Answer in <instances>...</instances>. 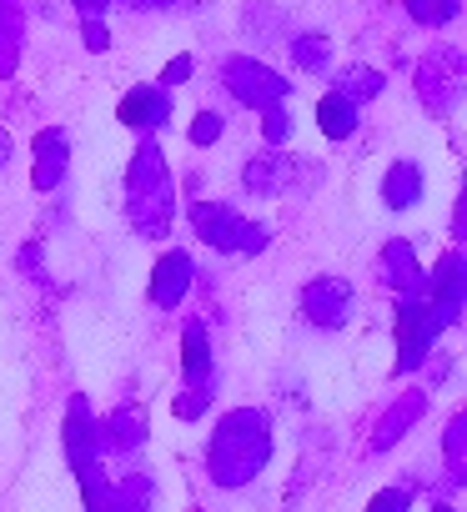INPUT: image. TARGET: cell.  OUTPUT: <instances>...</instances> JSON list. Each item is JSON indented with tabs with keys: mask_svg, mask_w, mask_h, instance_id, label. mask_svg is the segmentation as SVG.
Returning <instances> with one entry per match:
<instances>
[{
	"mask_svg": "<svg viewBox=\"0 0 467 512\" xmlns=\"http://www.w3.org/2000/svg\"><path fill=\"white\" fill-rule=\"evenodd\" d=\"M277 452V437H272V417L262 407H237V412H226L206 442V477L216 487H252L267 462Z\"/></svg>",
	"mask_w": 467,
	"mask_h": 512,
	"instance_id": "1",
	"label": "cell"
},
{
	"mask_svg": "<svg viewBox=\"0 0 467 512\" xmlns=\"http://www.w3.org/2000/svg\"><path fill=\"white\" fill-rule=\"evenodd\" d=\"M126 216L141 236H166L171 216H176V186H171V166L166 151L156 141H141L126 171Z\"/></svg>",
	"mask_w": 467,
	"mask_h": 512,
	"instance_id": "2",
	"label": "cell"
},
{
	"mask_svg": "<svg viewBox=\"0 0 467 512\" xmlns=\"http://www.w3.org/2000/svg\"><path fill=\"white\" fill-rule=\"evenodd\" d=\"M61 437H66V462H71L76 477H81L86 507H111V482H106V467H101L106 452H101L96 417H91V402H86V397H71L66 422H61Z\"/></svg>",
	"mask_w": 467,
	"mask_h": 512,
	"instance_id": "3",
	"label": "cell"
},
{
	"mask_svg": "<svg viewBox=\"0 0 467 512\" xmlns=\"http://www.w3.org/2000/svg\"><path fill=\"white\" fill-rule=\"evenodd\" d=\"M186 221H191L196 241H206L211 251H226V256H257L272 241L262 221H247L237 206H226V201H191Z\"/></svg>",
	"mask_w": 467,
	"mask_h": 512,
	"instance_id": "4",
	"label": "cell"
},
{
	"mask_svg": "<svg viewBox=\"0 0 467 512\" xmlns=\"http://www.w3.org/2000/svg\"><path fill=\"white\" fill-rule=\"evenodd\" d=\"M392 327H397V372H417L432 357V347H437L447 322H442V312L422 292H402Z\"/></svg>",
	"mask_w": 467,
	"mask_h": 512,
	"instance_id": "5",
	"label": "cell"
},
{
	"mask_svg": "<svg viewBox=\"0 0 467 512\" xmlns=\"http://www.w3.org/2000/svg\"><path fill=\"white\" fill-rule=\"evenodd\" d=\"M221 86L237 96L242 106H252V111H262V106H272V101H287V91H292V81L287 76H277L267 61H257V56H231V61H221Z\"/></svg>",
	"mask_w": 467,
	"mask_h": 512,
	"instance_id": "6",
	"label": "cell"
},
{
	"mask_svg": "<svg viewBox=\"0 0 467 512\" xmlns=\"http://www.w3.org/2000/svg\"><path fill=\"white\" fill-rule=\"evenodd\" d=\"M457 91H462V56L457 46H432L422 61H417V96L432 116H447L457 106Z\"/></svg>",
	"mask_w": 467,
	"mask_h": 512,
	"instance_id": "7",
	"label": "cell"
},
{
	"mask_svg": "<svg viewBox=\"0 0 467 512\" xmlns=\"http://www.w3.org/2000/svg\"><path fill=\"white\" fill-rule=\"evenodd\" d=\"M352 307H357V287H352L347 277H317V282L302 287V317H307L312 327H322V332L347 327Z\"/></svg>",
	"mask_w": 467,
	"mask_h": 512,
	"instance_id": "8",
	"label": "cell"
},
{
	"mask_svg": "<svg viewBox=\"0 0 467 512\" xmlns=\"http://www.w3.org/2000/svg\"><path fill=\"white\" fill-rule=\"evenodd\" d=\"M422 297L442 312L447 327L462 322V246H452L432 272H422Z\"/></svg>",
	"mask_w": 467,
	"mask_h": 512,
	"instance_id": "9",
	"label": "cell"
},
{
	"mask_svg": "<svg viewBox=\"0 0 467 512\" xmlns=\"http://www.w3.org/2000/svg\"><path fill=\"white\" fill-rule=\"evenodd\" d=\"M66 171H71V136L61 126L36 131V141H31V186L36 191H56L66 181Z\"/></svg>",
	"mask_w": 467,
	"mask_h": 512,
	"instance_id": "10",
	"label": "cell"
},
{
	"mask_svg": "<svg viewBox=\"0 0 467 512\" xmlns=\"http://www.w3.org/2000/svg\"><path fill=\"white\" fill-rule=\"evenodd\" d=\"M191 282H196V262L186 251H166L161 262H156V272H151V302L161 307V312H171V307H181L186 302V292H191Z\"/></svg>",
	"mask_w": 467,
	"mask_h": 512,
	"instance_id": "11",
	"label": "cell"
},
{
	"mask_svg": "<svg viewBox=\"0 0 467 512\" xmlns=\"http://www.w3.org/2000/svg\"><path fill=\"white\" fill-rule=\"evenodd\" d=\"M116 116H121V126H131V131H161V126L171 121V91H166V86H131V91L121 96Z\"/></svg>",
	"mask_w": 467,
	"mask_h": 512,
	"instance_id": "12",
	"label": "cell"
},
{
	"mask_svg": "<svg viewBox=\"0 0 467 512\" xmlns=\"http://www.w3.org/2000/svg\"><path fill=\"white\" fill-rule=\"evenodd\" d=\"M422 412H427V392H402V397L377 417V427H372V452H392V447L422 422Z\"/></svg>",
	"mask_w": 467,
	"mask_h": 512,
	"instance_id": "13",
	"label": "cell"
},
{
	"mask_svg": "<svg viewBox=\"0 0 467 512\" xmlns=\"http://www.w3.org/2000/svg\"><path fill=\"white\" fill-rule=\"evenodd\" d=\"M96 437H101V452H116V457L141 452V442H146V407L121 402V407L106 417V427H96Z\"/></svg>",
	"mask_w": 467,
	"mask_h": 512,
	"instance_id": "14",
	"label": "cell"
},
{
	"mask_svg": "<svg viewBox=\"0 0 467 512\" xmlns=\"http://www.w3.org/2000/svg\"><path fill=\"white\" fill-rule=\"evenodd\" d=\"M377 272H382V287H392L397 297H402V292H422V267H417V251H412L407 236H397V241L382 246Z\"/></svg>",
	"mask_w": 467,
	"mask_h": 512,
	"instance_id": "15",
	"label": "cell"
},
{
	"mask_svg": "<svg viewBox=\"0 0 467 512\" xmlns=\"http://www.w3.org/2000/svg\"><path fill=\"white\" fill-rule=\"evenodd\" d=\"M181 377L186 387H216V362H211V337L201 322L181 327Z\"/></svg>",
	"mask_w": 467,
	"mask_h": 512,
	"instance_id": "16",
	"label": "cell"
},
{
	"mask_svg": "<svg viewBox=\"0 0 467 512\" xmlns=\"http://www.w3.org/2000/svg\"><path fill=\"white\" fill-rule=\"evenodd\" d=\"M242 186L252 191V196H282L287 186H292V156H282V151H267V156H252L247 166H242Z\"/></svg>",
	"mask_w": 467,
	"mask_h": 512,
	"instance_id": "17",
	"label": "cell"
},
{
	"mask_svg": "<svg viewBox=\"0 0 467 512\" xmlns=\"http://www.w3.org/2000/svg\"><path fill=\"white\" fill-rule=\"evenodd\" d=\"M422 186H427V176H422L417 161H392L387 176H382V206L387 211H407V206L422 201Z\"/></svg>",
	"mask_w": 467,
	"mask_h": 512,
	"instance_id": "18",
	"label": "cell"
},
{
	"mask_svg": "<svg viewBox=\"0 0 467 512\" xmlns=\"http://www.w3.org/2000/svg\"><path fill=\"white\" fill-rule=\"evenodd\" d=\"M317 126H322L327 141H347V136H357V126H362V106H357L352 96H342V91H327V96L317 101Z\"/></svg>",
	"mask_w": 467,
	"mask_h": 512,
	"instance_id": "19",
	"label": "cell"
},
{
	"mask_svg": "<svg viewBox=\"0 0 467 512\" xmlns=\"http://www.w3.org/2000/svg\"><path fill=\"white\" fill-rule=\"evenodd\" d=\"M21 46H26V11H21V0H0V81L16 76Z\"/></svg>",
	"mask_w": 467,
	"mask_h": 512,
	"instance_id": "20",
	"label": "cell"
},
{
	"mask_svg": "<svg viewBox=\"0 0 467 512\" xmlns=\"http://www.w3.org/2000/svg\"><path fill=\"white\" fill-rule=\"evenodd\" d=\"M332 81H337V91H342V96H352L357 106H367L372 96H382V91H387V76H382L377 66H347V71H342V76H332Z\"/></svg>",
	"mask_w": 467,
	"mask_h": 512,
	"instance_id": "21",
	"label": "cell"
},
{
	"mask_svg": "<svg viewBox=\"0 0 467 512\" xmlns=\"http://www.w3.org/2000/svg\"><path fill=\"white\" fill-rule=\"evenodd\" d=\"M442 452H447V482L462 487L467 482V417L462 412H452L447 437H442Z\"/></svg>",
	"mask_w": 467,
	"mask_h": 512,
	"instance_id": "22",
	"label": "cell"
},
{
	"mask_svg": "<svg viewBox=\"0 0 467 512\" xmlns=\"http://www.w3.org/2000/svg\"><path fill=\"white\" fill-rule=\"evenodd\" d=\"M402 11H407L417 26H427V31H442V26H452V21H457L462 0H402Z\"/></svg>",
	"mask_w": 467,
	"mask_h": 512,
	"instance_id": "23",
	"label": "cell"
},
{
	"mask_svg": "<svg viewBox=\"0 0 467 512\" xmlns=\"http://www.w3.org/2000/svg\"><path fill=\"white\" fill-rule=\"evenodd\" d=\"M292 61H297L302 71H317V76H322V71L332 66V41L317 36V31H307V36L292 41Z\"/></svg>",
	"mask_w": 467,
	"mask_h": 512,
	"instance_id": "24",
	"label": "cell"
},
{
	"mask_svg": "<svg viewBox=\"0 0 467 512\" xmlns=\"http://www.w3.org/2000/svg\"><path fill=\"white\" fill-rule=\"evenodd\" d=\"M156 502V477H126L121 487H111V507H126V512H141Z\"/></svg>",
	"mask_w": 467,
	"mask_h": 512,
	"instance_id": "25",
	"label": "cell"
},
{
	"mask_svg": "<svg viewBox=\"0 0 467 512\" xmlns=\"http://www.w3.org/2000/svg\"><path fill=\"white\" fill-rule=\"evenodd\" d=\"M287 136H292V116L282 111V101L262 106V141H267V146H282Z\"/></svg>",
	"mask_w": 467,
	"mask_h": 512,
	"instance_id": "26",
	"label": "cell"
},
{
	"mask_svg": "<svg viewBox=\"0 0 467 512\" xmlns=\"http://www.w3.org/2000/svg\"><path fill=\"white\" fill-rule=\"evenodd\" d=\"M221 131H226V121H221L216 111H196V121H191L186 141H191V146H216V141H221Z\"/></svg>",
	"mask_w": 467,
	"mask_h": 512,
	"instance_id": "27",
	"label": "cell"
},
{
	"mask_svg": "<svg viewBox=\"0 0 467 512\" xmlns=\"http://www.w3.org/2000/svg\"><path fill=\"white\" fill-rule=\"evenodd\" d=\"M211 392H216V387H186V392L176 397V407H171V412H176L181 422H191V417H201V412L211 407Z\"/></svg>",
	"mask_w": 467,
	"mask_h": 512,
	"instance_id": "28",
	"label": "cell"
},
{
	"mask_svg": "<svg viewBox=\"0 0 467 512\" xmlns=\"http://www.w3.org/2000/svg\"><path fill=\"white\" fill-rule=\"evenodd\" d=\"M81 36H86V51H96V56H101V51L111 46V31H106V21H101V16H86Z\"/></svg>",
	"mask_w": 467,
	"mask_h": 512,
	"instance_id": "29",
	"label": "cell"
},
{
	"mask_svg": "<svg viewBox=\"0 0 467 512\" xmlns=\"http://www.w3.org/2000/svg\"><path fill=\"white\" fill-rule=\"evenodd\" d=\"M191 71H196V61L181 51V56H171V61H166V71H161V86H181V81H191Z\"/></svg>",
	"mask_w": 467,
	"mask_h": 512,
	"instance_id": "30",
	"label": "cell"
},
{
	"mask_svg": "<svg viewBox=\"0 0 467 512\" xmlns=\"http://www.w3.org/2000/svg\"><path fill=\"white\" fill-rule=\"evenodd\" d=\"M407 502H412V492H407V487H382V492L372 497V507H397V512H402Z\"/></svg>",
	"mask_w": 467,
	"mask_h": 512,
	"instance_id": "31",
	"label": "cell"
},
{
	"mask_svg": "<svg viewBox=\"0 0 467 512\" xmlns=\"http://www.w3.org/2000/svg\"><path fill=\"white\" fill-rule=\"evenodd\" d=\"M111 6H116V0H76V11H81V16H106Z\"/></svg>",
	"mask_w": 467,
	"mask_h": 512,
	"instance_id": "32",
	"label": "cell"
},
{
	"mask_svg": "<svg viewBox=\"0 0 467 512\" xmlns=\"http://www.w3.org/2000/svg\"><path fill=\"white\" fill-rule=\"evenodd\" d=\"M126 6H131V11H171L176 0H126Z\"/></svg>",
	"mask_w": 467,
	"mask_h": 512,
	"instance_id": "33",
	"label": "cell"
},
{
	"mask_svg": "<svg viewBox=\"0 0 467 512\" xmlns=\"http://www.w3.org/2000/svg\"><path fill=\"white\" fill-rule=\"evenodd\" d=\"M6 161H11V136L0 131V166H6Z\"/></svg>",
	"mask_w": 467,
	"mask_h": 512,
	"instance_id": "34",
	"label": "cell"
}]
</instances>
